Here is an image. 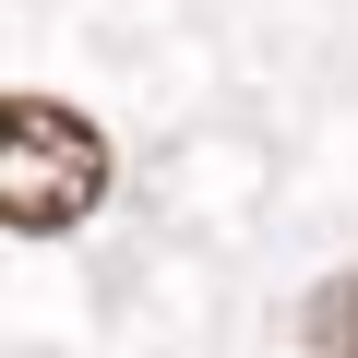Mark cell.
I'll return each mask as SVG.
<instances>
[{"mask_svg":"<svg viewBox=\"0 0 358 358\" xmlns=\"http://www.w3.org/2000/svg\"><path fill=\"white\" fill-rule=\"evenodd\" d=\"M108 203V131L60 96H0V227L60 239Z\"/></svg>","mask_w":358,"mask_h":358,"instance_id":"cell-1","label":"cell"},{"mask_svg":"<svg viewBox=\"0 0 358 358\" xmlns=\"http://www.w3.org/2000/svg\"><path fill=\"white\" fill-rule=\"evenodd\" d=\"M299 358H358V275L310 287V310H299Z\"/></svg>","mask_w":358,"mask_h":358,"instance_id":"cell-2","label":"cell"}]
</instances>
